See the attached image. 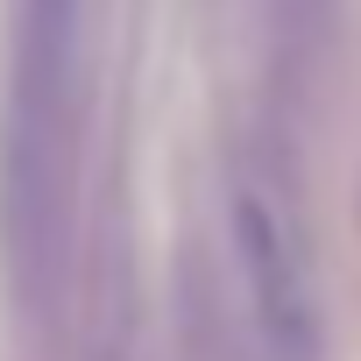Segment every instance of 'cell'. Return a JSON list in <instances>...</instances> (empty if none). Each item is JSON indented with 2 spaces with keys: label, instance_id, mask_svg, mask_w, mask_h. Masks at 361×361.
<instances>
[{
  "label": "cell",
  "instance_id": "6da1fadb",
  "mask_svg": "<svg viewBox=\"0 0 361 361\" xmlns=\"http://www.w3.org/2000/svg\"><path fill=\"white\" fill-rule=\"evenodd\" d=\"M234 262L248 283V319L269 361H312L319 354V305H312V276L298 255V234L276 206L269 185L241 177L234 185Z\"/></svg>",
  "mask_w": 361,
  "mask_h": 361
},
{
  "label": "cell",
  "instance_id": "7a4b0ae2",
  "mask_svg": "<svg viewBox=\"0 0 361 361\" xmlns=\"http://www.w3.org/2000/svg\"><path fill=\"white\" fill-rule=\"evenodd\" d=\"M71 15H78V0H29V29H36V64H43V78H57V64H64Z\"/></svg>",
  "mask_w": 361,
  "mask_h": 361
}]
</instances>
